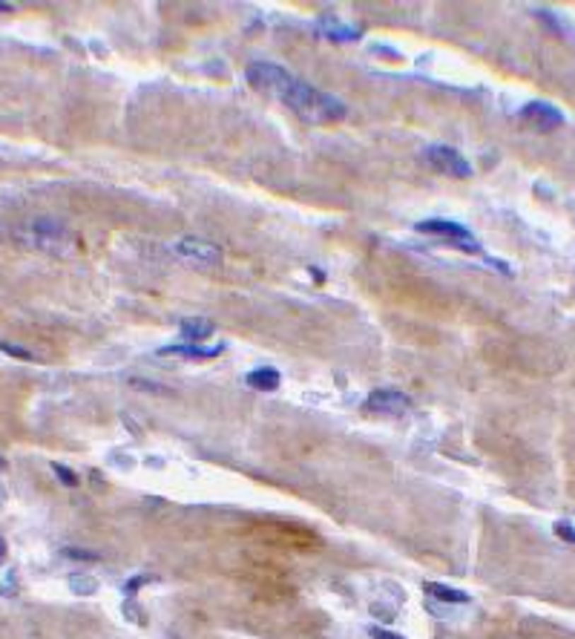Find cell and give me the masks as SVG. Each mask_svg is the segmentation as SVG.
Listing matches in <instances>:
<instances>
[{"instance_id":"cell-8","label":"cell","mask_w":575,"mask_h":639,"mask_svg":"<svg viewBox=\"0 0 575 639\" xmlns=\"http://www.w3.org/2000/svg\"><path fill=\"white\" fill-rule=\"evenodd\" d=\"M523 118L535 121V124H541V127H558V124H564V115H561L552 104H541V101L526 104V107H523Z\"/></svg>"},{"instance_id":"cell-15","label":"cell","mask_w":575,"mask_h":639,"mask_svg":"<svg viewBox=\"0 0 575 639\" xmlns=\"http://www.w3.org/2000/svg\"><path fill=\"white\" fill-rule=\"evenodd\" d=\"M555 536H561L564 541L575 544V527H572L569 522H558V524H555Z\"/></svg>"},{"instance_id":"cell-11","label":"cell","mask_w":575,"mask_h":639,"mask_svg":"<svg viewBox=\"0 0 575 639\" xmlns=\"http://www.w3.org/2000/svg\"><path fill=\"white\" fill-rule=\"evenodd\" d=\"M423 590H426L429 596H434V599H440V602H455V605L469 602V593H463V590H458V587H449V585H440V582H426Z\"/></svg>"},{"instance_id":"cell-4","label":"cell","mask_w":575,"mask_h":639,"mask_svg":"<svg viewBox=\"0 0 575 639\" xmlns=\"http://www.w3.org/2000/svg\"><path fill=\"white\" fill-rule=\"evenodd\" d=\"M175 253L196 265H219L222 263V248L207 242V239H199V236H185L175 242Z\"/></svg>"},{"instance_id":"cell-1","label":"cell","mask_w":575,"mask_h":639,"mask_svg":"<svg viewBox=\"0 0 575 639\" xmlns=\"http://www.w3.org/2000/svg\"><path fill=\"white\" fill-rule=\"evenodd\" d=\"M248 84L262 93L277 96L282 104H288L302 121L311 124H331V121H342L345 118V104L311 84L299 81L296 75H291L288 69H282L279 64H250L245 72Z\"/></svg>"},{"instance_id":"cell-6","label":"cell","mask_w":575,"mask_h":639,"mask_svg":"<svg viewBox=\"0 0 575 639\" xmlns=\"http://www.w3.org/2000/svg\"><path fill=\"white\" fill-rule=\"evenodd\" d=\"M412 406V398L397 389H377L366 398V409L383 412V415H403Z\"/></svg>"},{"instance_id":"cell-12","label":"cell","mask_w":575,"mask_h":639,"mask_svg":"<svg viewBox=\"0 0 575 639\" xmlns=\"http://www.w3.org/2000/svg\"><path fill=\"white\" fill-rule=\"evenodd\" d=\"M210 334H213L210 320H185L182 323V340H187V343H202Z\"/></svg>"},{"instance_id":"cell-18","label":"cell","mask_w":575,"mask_h":639,"mask_svg":"<svg viewBox=\"0 0 575 639\" xmlns=\"http://www.w3.org/2000/svg\"><path fill=\"white\" fill-rule=\"evenodd\" d=\"M15 12V6H9V4H0V15H12Z\"/></svg>"},{"instance_id":"cell-19","label":"cell","mask_w":575,"mask_h":639,"mask_svg":"<svg viewBox=\"0 0 575 639\" xmlns=\"http://www.w3.org/2000/svg\"><path fill=\"white\" fill-rule=\"evenodd\" d=\"M4 556H6V541L0 539V562H4Z\"/></svg>"},{"instance_id":"cell-5","label":"cell","mask_w":575,"mask_h":639,"mask_svg":"<svg viewBox=\"0 0 575 639\" xmlns=\"http://www.w3.org/2000/svg\"><path fill=\"white\" fill-rule=\"evenodd\" d=\"M417 231H420V234H434V236H446V239H452L455 245H460V251H480L477 239H475L463 225L449 222V219H426V222L417 225Z\"/></svg>"},{"instance_id":"cell-17","label":"cell","mask_w":575,"mask_h":639,"mask_svg":"<svg viewBox=\"0 0 575 639\" xmlns=\"http://www.w3.org/2000/svg\"><path fill=\"white\" fill-rule=\"evenodd\" d=\"M371 636L374 639H406L400 633H391V631H383V628H371Z\"/></svg>"},{"instance_id":"cell-14","label":"cell","mask_w":575,"mask_h":639,"mask_svg":"<svg viewBox=\"0 0 575 639\" xmlns=\"http://www.w3.org/2000/svg\"><path fill=\"white\" fill-rule=\"evenodd\" d=\"M52 470H55V476L61 478V484H66V487H78V484H81V478H78V476H75L72 470H66L64 464H55Z\"/></svg>"},{"instance_id":"cell-2","label":"cell","mask_w":575,"mask_h":639,"mask_svg":"<svg viewBox=\"0 0 575 639\" xmlns=\"http://www.w3.org/2000/svg\"><path fill=\"white\" fill-rule=\"evenodd\" d=\"M18 239L26 248L52 253V257H72V253L78 251V236L55 219H32V222L21 225Z\"/></svg>"},{"instance_id":"cell-10","label":"cell","mask_w":575,"mask_h":639,"mask_svg":"<svg viewBox=\"0 0 575 639\" xmlns=\"http://www.w3.org/2000/svg\"><path fill=\"white\" fill-rule=\"evenodd\" d=\"M245 380H248V386L256 389V392H277L279 383H282L277 369H253Z\"/></svg>"},{"instance_id":"cell-13","label":"cell","mask_w":575,"mask_h":639,"mask_svg":"<svg viewBox=\"0 0 575 639\" xmlns=\"http://www.w3.org/2000/svg\"><path fill=\"white\" fill-rule=\"evenodd\" d=\"M69 587L78 590V593H83V596H90V593L98 590V582H95L93 576H72V579H69Z\"/></svg>"},{"instance_id":"cell-7","label":"cell","mask_w":575,"mask_h":639,"mask_svg":"<svg viewBox=\"0 0 575 639\" xmlns=\"http://www.w3.org/2000/svg\"><path fill=\"white\" fill-rule=\"evenodd\" d=\"M317 32H320L323 38H328V40H357V38L363 35L357 26H345V23H339L337 18H328V15H323V18L317 21Z\"/></svg>"},{"instance_id":"cell-16","label":"cell","mask_w":575,"mask_h":639,"mask_svg":"<svg viewBox=\"0 0 575 639\" xmlns=\"http://www.w3.org/2000/svg\"><path fill=\"white\" fill-rule=\"evenodd\" d=\"M0 352H6V355H12V357H21V360H35L32 352H26V349H21V346H9V343L0 346Z\"/></svg>"},{"instance_id":"cell-3","label":"cell","mask_w":575,"mask_h":639,"mask_svg":"<svg viewBox=\"0 0 575 639\" xmlns=\"http://www.w3.org/2000/svg\"><path fill=\"white\" fill-rule=\"evenodd\" d=\"M426 159L431 167H437L440 173L446 176H455V179H466L472 176V164L455 150V147H446V144H434L426 150Z\"/></svg>"},{"instance_id":"cell-9","label":"cell","mask_w":575,"mask_h":639,"mask_svg":"<svg viewBox=\"0 0 575 639\" xmlns=\"http://www.w3.org/2000/svg\"><path fill=\"white\" fill-rule=\"evenodd\" d=\"M225 352V346H199V343H185V346H164L161 355H173V357H202V360H210V357H219Z\"/></svg>"},{"instance_id":"cell-20","label":"cell","mask_w":575,"mask_h":639,"mask_svg":"<svg viewBox=\"0 0 575 639\" xmlns=\"http://www.w3.org/2000/svg\"><path fill=\"white\" fill-rule=\"evenodd\" d=\"M4 466H6V461H4V458H0V470H4Z\"/></svg>"}]
</instances>
